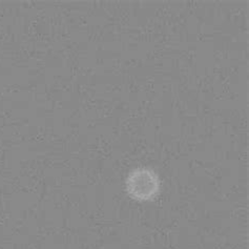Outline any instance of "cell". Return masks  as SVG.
<instances>
[{
    "label": "cell",
    "mask_w": 249,
    "mask_h": 249,
    "mask_svg": "<svg viewBox=\"0 0 249 249\" xmlns=\"http://www.w3.org/2000/svg\"><path fill=\"white\" fill-rule=\"evenodd\" d=\"M130 198L140 202L154 200L161 191V180L153 169L137 168L130 172L125 182Z\"/></svg>",
    "instance_id": "obj_1"
}]
</instances>
